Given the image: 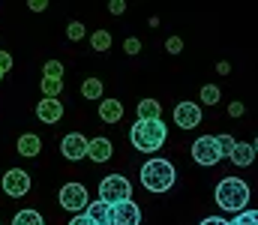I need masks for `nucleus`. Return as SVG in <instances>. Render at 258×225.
<instances>
[{
  "mask_svg": "<svg viewBox=\"0 0 258 225\" xmlns=\"http://www.w3.org/2000/svg\"><path fill=\"white\" fill-rule=\"evenodd\" d=\"M165 138H168V129H165L162 117H159V120H135L132 129H129V141H132V147L141 150V153H153V150H159L162 144H165Z\"/></svg>",
  "mask_w": 258,
  "mask_h": 225,
  "instance_id": "1",
  "label": "nucleus"
},
{
  "mask_svg": "<svg viewBox=\"0 0 258 225\" xmlns=\"http://www.w3.org/2000/svg\"><path fill=\"white\" fill-rule=\"evenodd\" d=\"M174 180H177V171L162 156H153L141 165V186L150 189V192H168L174 186Z\"/></svg>",
  "mask_w": 258,
  "mask_h": 225,
  "instance_id": "2",
  "label": "nucleus"
},
{
  "mask_svg": "<svg viewBox=\"0 0 258 225\" xmlns=\"http://www.w3.org/2000/svg\"><path fill=\"white\" fill-rule=\"evenodd\" d=\"M216 204L222 210H234V213H243L246 204H249V186L243 177H222L219 186H216Z\"/></svg>",
  "mask_w": 258,
  "mask_h": 225,
  "instance_id": "3",
  "label": "nucleus"
},
{
  "mask_svg": "<svg viewBox=\"0 0 258 225\" xmlns=\"http://www.w3.org/2000/svg\"><path fill=\"white\" fill-rule=\"evenodd\" d=\"M99 201L105 204H120V201H132V186L123 174H108L99 183Z\"/></svg>",
  "mask_w": 258,
  "mask_h": 225,
  "instance_id": "4",
  "label": "nucleus"
},
{
  "mask_svg": "<svg viewBox=\"0 0 258 225\" xmlns=\"http://www.w3.org/2000/svg\"><path fill=\"white\" fill-rule=\"evenodd\" d=\"M192 159L198 165H204V168L216 165V162L222 159L219 144H216V135H201V138H195L192 141Z\"/></svg>",
  "mask_w": 258,
  "mask_h": 225,
  "instance_id": "5",
  "label": "nucleus"
},
{
  "mask_svg": "<svg viewBox=\"0 0 258 225\" xmlns=\"http://www.w3.org/2000/svg\"><path fill=\"white\" fill-rule=\"evenodd\" d=\"M0 189H3L6 195H12V198H21V195L30 192V174L21 171V168H9V171L3 174V180H0Z\"/></svg>",
  "mask_w": 258,
  "mask_h": 225,
  "instance_id": "6",
  "label": "nucleus"
},
{
  "mask_svg": "<svg viewBox=\"0 0 258 225\" xmlns=\"http://www.w3.org/2000/svg\"><path fill=\"white\" fill-rule=\"evenodd\" d=\"M87 204H90V198H87V189L81 183H66L60 189V207L63 210L81 213V210H87Z\"/></svg>",
  "mask_w": 258,
  "mask_h": 225,
  "instance_id": "7",
  "label": "nucleus"
},
{
  "mask_svg": "<svg viewBox=\"0 0 258 225\" xmlns=\"http://www.w3.org/2000/svg\"><path fill=\"white\" fill-rule=\"evenodd\" d=\"M87 135L81 132H69L63 141H60V153H63L69 162H78V159H87Z\"/></svg>",
  "mask_w": 258,
  "mask_h": 225,
  "instance_id": "8",
  "label": "nucleus"
},
{
  "mask_svg": "<svg viewBox=\"0 0 258 225\" xmlns=\"http://www.w3.org/2000/svg\"><path fill=\"white\" fill-rule=\"evenodd\" d=\"M111 225H141V207L135 201L111 204Z\"/></svg>",
  "mask_w": 258,
  "mask_h": 225,
  "instance_id": "9",
  "label": "nucleus"
},
{
  "mask_svg": "<svg viewBox=\"0 0 258 225\" xmlns=\"http://www.w3.org/2000/svg\"><path fill=\"white\" fill-rule=\"evenodd\" d=\"M174 123H177L180 129H195V126L201 123V108H198L195 102H180V105L174 108Z\"/></svg>",
  "mask_w": 258,
  "mask_h": 225,
  "instance_id": "10",
  "label": "nucleus"
},
{
  "mask_svg": "<svg viewBox=\"0 0 258 225\" xmlns=\"http://www.w3.org/2000/svg\"><path fill=\"white\" fill-rule=\"evenodd\" d=\"M36 117H39L42 123H57V120L63 117V102H60V99H39Z\"/></svg>",
  "mask_w": 258,
  "mask_h": 225,
  "instance_id": "11",
  "label": "nucleus"
},
{
  "mask_svg": "<svg viewBox=\"0 0 258 225\" xmlns=\"http://www.w3.org/2000/svg\"><path fill=\"white\" fill-rule=\"evenodd\" d=\"M111 153H114V147H111L108 138H90L87 141V159L90 162H108Z\"/></svg>",
  "mask_w": 258,
  "mask_h": 225,
  "instance_id": "12",
  "label": "nucleus"
},
{
  "mask_svg": "<svg viewBox=\"0 0 258 225\" xmlns=\"http://www.w3.org/2000/svg\"><path fill=\"white\" fill-rule=\"evenodd\" d=\"M99 117L105 123H117L123 117V102L120 99H99Z\"/></svg>",
  "mask_w": 258,
  "mask_h": 225,
  "instance_id": "13",
  "label": "nucleus"
},
{
  "mask_svg": "<svg viewBox=\"0 0 258 225\" xmlns=\"http://www.w3.org/2000/svg\"><path fill=\"white\" fill-rule=\"evenodd\" d=\"M39 150H42V138H39V135H33V132H24V135L18 138V153H21V156L33 159V156H39Z\"/></svg>",
  "mask_w": 258,
  "mask_h": 225,
  "instance_id": "14",
  "label": "nucleus"
},
{
  "mask_svg": "<svg viewBox=\"0 0 258 225\" xmlns=\"http://www.w3.org/2000/svg\"><path fill=\"white\" fill-rule=\"evenodd\" d=\"M87 216L96 225H111V204H105V201H90V204H87Z\"/></svg>",
  "mask_w": 258,
  "mask_h": 225,
  "instance_id": "15",
  "label": "nucleus"
},
{
  "mask_svg": "<svg viewBox=\"0 0 258 225\" xmlns=\"http://www.w3.org/2000/svg\"><path fill=\"white\" fill-rule=\"evenodd\" d=\"M234 165H240V168H246V165H252V159H255V150L252 144H246V141H237L234 150H231V156H228Z\"/></svg>",
  "mask_w": 258,
  "mask_h": 225,
  "instance_id": "16",
  "label": "nucleus"
},
{
  "mask_svg": "<svg viewBox=\"0 0 258 225\" xmlns=\"http://www.w3.org/2000/svg\"><path fill=\"white\" fill-rule=\"evenodd\" d=\"M159 114H162L159 99H141L138 102V120H159Z\"/></svg>",
  "mask_w": 258,
  "mask_h": 225,
  "instance_id": "17",
  "label": "nucleus"
},
{
  "mask_svg": "<svg viewBox=\"0 0 258 225\" xmlns=\"http://www.w3.org/2000/svg\"><path fill=\"white\" fill-rule=\"evenodd\" d=\"M12 225H45V222H42V213L30 207V210H18L12 216Z\"/></svg>",
  "mask_w": 258,
  "mask_h": 225,
  "instance_id": "18",
  "label": "nucleus"
},
{
  "mask_svg": "<svg viewBox=\"0 0 258 225\" xmlns=\"http://www.w3.org/2000/svg\"><path fill=\"white\" fill-rule=\"evenodd\" d=\"M81 96L84 99H102V81L99 78H87L81 84Z\"/></svg>",
  "mask_w": 258,
  "mask_h": 225,
  "instance_id": "19",
  "label": "nucleus"
},
{
  "mask_svg": "<svg viewBox=\"0 0 258 225\" xmlns=\"http://www.w3.org/2000/svg\"><path fill=\"white\" fill-rule=\"evenodd\" d=\"M90 45H93L96 51H108V48H111V33H108V30H96V33L90 36Z\"/></svg>",
  "mask_w": 258,
  "mask_h": 225,
  "instance_id": "20",
  "label": "nucleus"
},
{
  "mask_svg": "<svg viewBox=\"0 0 258 225\" xmlns=\"http://www.w3.org/2000/svg\"><path fill=\"white\" fill-rule=\"evenodd\" d=\"M60 90H63V81H60V78H42V93H45V99H57Z\"/></svg>",
  "mask_w": 258,
  "mask_h": 225,
  "instance_id": "21",
  "label": "nucleus"
},
{
  "mask_svg": "<svg viewBox=\"0 0 258 225\" xmlns=\"http://www.w3.org/2000/svg\"><path fill=\"white\" fill-rule=\"evenodd\" d=\"M201 102L204 105H216L219 102V87L216 84H204L201 87Z\"/></svg>",
  "mask_w": 258,
  "mask_h": 225,
  "instance_id": "22",
  "label": "nucleus"
},
{
  "mask_svg": "<svg viewBox=\"0 0 258 225\" xmlns=\"http://www.w3.org/2000/svg\"><path fill=\"white\" fill-rule=\"evenodd\" d=\"M42 78H60L63 81V63L60 60H48L45 69H42Z\"/></svg>",
  "mask_w": 258,
  "mask_h": 225,
  "instance_id": "23",
  "label": "nucleus"
},
{
  "mask_svg": "<svg viewBox=\"0 0 258 225\" xmlns=\"http://www.w3.org/2000/svg\"><path fill=\"white\" fill-rule=\"evenodd\" d=\"M231 225H258V210H243V213H237Z\"/></svg>",
  "mask_w": 258,
  "mask_h": 225,
  "instance_id": "24",
  "label": "nucleus"
},
{
  "mask_svg": "<svg viewBox=\"0 0 258 225\" xmlns=\"http://www.w3.org/2000/svg\"><path fill=\"white\" fill-rule=\"evenodd\" d=\"M216 144H219V153H222V159H225V156H231V150H234L237 141H234L231 135H216Z\"/></svg>",
  "mask_w": 258,
  "mask_h": 225,
  "instance_id": "25",
  "label": "nucleus"
},
{
  "mask_svg": "<svg viewBox=\"0 0 258 225\" xmlns=\"http://www.w3.org/2000/svg\"><path fill=\"white\" fill-rule=\"evenodd\" d=\"M66 36L78 42V39H84V36H87V30H84V24H81V21H72V24L66 27Z\"/></svg>",
  "mask_w": 258,
  "mask_h": 225,
  "instance_id": "26",
  "label": "nucleus"
},
{
  "mask_svg": "<svg viewBox=\"0 0 258 225\" xmlns=\"http://www.w3.org/2000/svg\"><path fill=\"white\" fill-rule=\"evenodd\" d=\"M165 48H168V54H180V51H183V39H180V36H168Z\"/></svg>",
  "mask_w": 258,
  "mask_h": 225,
  "instance_id": "27",
  "label": "nucleus"
},
{
  "mask_svg": "<svg viewBox=\"0 0 258 225\" xmlns=\"http://www.w3.org/2000/svg\"><path fill=\"white\" fill-rule=\"evenodd\" d=\"M123 51H126V54H138V51H141V42H138L135 36H129L126 42H123Z\"/></svg>",
  "mask_w": 258,
  "mask_h": 225,
  "instance_id": "28",
  "label": "nucleus"
},
{
  "mask_svg": "<svg viewBox=\"0 0 258 225\" xmlns=\"http://www.w3.org/2000/svg\"><path fill=\"white\" fill-rule=\"evenodd\" d=\"M9 66H12V54H9V51H0V72L6 75Z\"/></svg>",
  "mask_w": 258,
  "mask_h": 225,
  "instance_id": "29",
  "label": "nucleus"
},
{
  "mask_svg": "<svg viewBox=\"0 0 258 225\" xmlns=\"http://www.w3.org/2000/svg\"><path fill=\"white\" fill-rule=\"evenodd\" d=\"M69 225H96V222H93V219H90L87 213H75V216H72V222H69Z\"/></svg>",
  "mask_w": 258,
  "mask_h": 225,
  "instance_id": "30",
  "label": "nucleus"
},
{
  "mask_svg": "<svg viewBox=\"0 0 258 225\" xmlns=\"http://www.w3.org/2000/svg\"><path fill=\"white\" fill-rule=\"evenodd\" d=\"M198 225H231V222H225L222 216H207V219H201Z\"/></svg>",
  "mask_w": 258,
  "mask_h": 225,
  "instance_id": "31",
  "label": "nucleus"
},
{
  "mask_svg": "<svg viewBox=\"0 0 258 225\" xmlns=\"http://www.w3.org/2000/svg\"><path fill=\"white\" fill-rule=\"evenodd\" d=\"M228 114H231V117H240V114H243V102H231V105H228Z\"/></svg>",
  "mask_w": 258,
  "mask_h": 225,
  "instance_id": "32",
  "label": "nucleus"
},
{
  "mask_svg": "<svg viewBox=\"0 0 258 225\" xmlns=\"http://www.w3.org/2000/svg\"><path fill=\"white\" fill-rule=\"evenodd\" d=\"M27 6H30V9H33V12H42V9H45V6H48V3H45V0H30V3H27Z\"/></svg>",
  "mask_w": 258,
  "mask_h": 225,
  "instance_id": "33",
  "label": "nucleus"
},
{
  "mask_svg": "<svg viewBox=\"0 0 258 225\" xmlns=\"http://www.w3.org/2000/svg\"><path fill=\"white\" fill-rule=\"evenodd\" d=\"M108 9H111V12H114V15H120V12H123V9H126V3H123V0H114V3H111V6H108Z\"/></svg>",
  "mask_w": 258,
  "mask_h": 225,
  "instance_id": "34",
  "label": "nucleus"
},
{
  "mask_svg": "<svg viewBox=\"0 0 258 225\" xmlns=\"http://www.w3.org/2000/svg\"><path fill=\"white\" fill-rule=\"evenodd\" d=\"M228 69H231V66H228L225 60H219V63H216V72H219V75H228Z\"/></svg>",
  "mask_w": 258,
  "mask_h": 225,
  "instance_id": "35",
  "label": "nucleus"
},
{
  "mask_svg": "<svg viewBox=\"0 0 258 225\" xmlns=\"http://www.w3.org/2000/svg\"><path fill=\"white\" fill-rule=\"evenodd\" d=\"M252 150H255V156H258V138H255V141H252Z\"/></svg>",
  "mask_w": 258,
  "mask_h": 225,
  "instance_id": "36",
  "label": "nucleus"
},
{
  "mask_svg": "<svg viewBox=\"0 0 258 225\" xmlns=\"http://www.w3.org/2000/svg\"><path fill=\"white\" fill-rule=\"evenodd\" d=\"M0 78H3V72H0Z\"/></svg>",
  "mask_w": 258,
  "mask_h": 225,
  "instance_id": "37",
  "label": "nucleus"
},
{
  "mask_svg": "<svg viewBox=\"0 0 258 225\" xmlns=\"http://www.w3.org/2000/svg\"><path fill=\"white\" fill-rule=\"evenodd\" d=\"M0 192H3V189H0Z\"/></svg>",
  "mask_w": 258,
  "mask_h": 225,
  "instance_id": "38",
  "label": "nucleus"
},
{
  "mask_svg": "<svg viewBox=\"0 0 258 225\" xmlns=\"http://www.w3.org/2000/svg\"><path fill=\"white\" fill-rule=\"evenodd\" d=\"M0 225H3V222H0Z\"/></svg>",
  "mask_w": 258,
  "mask_h": 225,
  "instance_id": "39",
  "label": "nucleus"
}]
</instances>
